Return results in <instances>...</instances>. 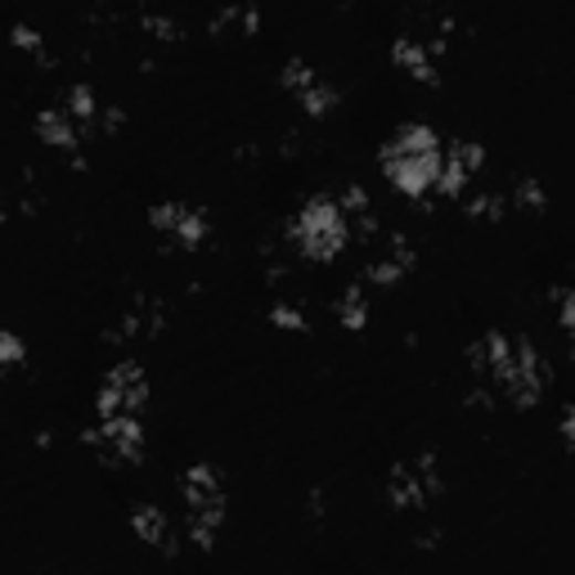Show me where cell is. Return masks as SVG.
Returning <instances> with one entry per match:
<instances>
[{"instance_id":"6da1fadb","label":"cell","mask_w":575,"mask_h":575,"mask_svg":"<svg viewBox=\"0 0 575 575\" xmlns=\"http://www.w3.org/2000/svg\"><path fill=\"white\" fill-rule=\"evenodd\" d=\"M378 163H383V176L391 180V189H400L409 198H431L441 180V167H446V144L427 122H405L387 135Z\"/></svg>"},{"instance_id":"7a4b0ae2","label":"cell","mask_w":575,"mask_h":575,"mask_svg":"<svg viewBox=\"0 0 575 575\" xmlns=\"http://www.w3.org/2000/svg\"><path fill=\"white\" fill-rule=\"evenodd\" d=\"M180 499H185V522L180 535L198 548L216 544V531L226 522V477L216 463H194L180 472Z\"/></svg>"},{"instance_id":"3957f363","label":"cell","mask_w":575,"mask_h":575,"mask_svg":"<svg viewBox=\"0 0 575 575\" xmlns=\"http://www.w3.org/2000/svg\"><path fill=\"white\" fill-rule=\"evenodd\" d=\"M288 239H293L297 252L311 257V261H333L351 243V221H346L337 194L306 198L302 211L293 216V226H288Z\"/></svg>"},{"instance_id":"277c9868","label":"cell","mask_w":575,"mask_h":575,"mask_svg":"<svg viewBox=\"0 0 575 575\" xmlns=\"http://www.w3.org/2000/svg\"><path fill=\"white\" fill-rule=\"evenodd\" d=\"M144 405H149V374H144L139 359H117V365L104 374L100 396H95L100 418H122V414L139 418Z\"/></svg>"},{"instance_id":"5b68a950","label":"cell","mask_w":575,"mask_h":575,"mask_svg":"<svg viewBox=\"0 0 575 575\" xmlns=\"http://www.w3.org/2000/svg\"><path fill=\"white\" fill-rule=\"evenodd\" d=\"M82 441L104 459V463H135L144 454V422L135 414L122 418H100L82 431Z\"/></svg>"},{"instance_id":"8992f818","label":"cell","mask_w":575,"mask_h":575,"mask_svg":"<svg viewBox=\"0 0 575 575\" xmlns=\"http://www.w3.org/2000/svg\"><path fill=\"white\" fill-rule=\"evenodd\" d=\"M414 270V243L400 230H383L378 239L365 243V261H359V279L374 288H391Z\"/></svg>"},{"instance_id":"52a82bcc","label":"cell","mask_w":575,"mask_h":575,"mask_svg":"<svg viewBox=\"0 0 575 575\" xmlns=\"http://www.w3.org/2000/svg\"><path fill=\"white\" fill-rule=\"evenodd\" d=\"M441 490V472H437V459L431 454H418L409 463H396L387 472V494L396 509H427L431 499Z\"/></svg>"},{"instance_id":"ba28073f","label":"cell","mask_w":575,"mask_h":575,"mask_svg":"<svg viewBox=\"0 0 575 575\" xmlns=\"http://www.w3.org/2000/svg\"><path fill=\"white\" fill-rule=\"evenodd\" d=\"M149 226H154L158 234H167L171 243H180V248H198V243H207V234H211L207 211L194 207V202H176V198L149 207Z\"/></svg>"},{"instance_id":"9c48e42d","label":"cell","mask_w":575,"mask_h":575,"mask_svg":"<svg viewBox=\"0 0 575 575\" xmlns=\"http://www.w3.org/2000/svg\"><path fill=\"white\" fill-rule=\"evenodd\" d=\"M441 50H446V41H431L422 32H400L391 41V63L418 82H437L441 77Z\"/></svg>"},{"instance_id":"30bf717a","label":"cell","mask_w":575,"mask_h":575,"mask_svg":"<svg viewBox=\"0 0 575 575\" xmlns=\"http://www.w3.org/2000/svg\"><path fill=\"white\" fill-rule=\"evenodd\" d=\"M82 130H86V126H82L77 117H72L63 104H50V108L36 113V135H41L45 144H54V149L72 154L77 163H82V139H86Z\"/></svg>"},{"instance_id":"8fae6325","label":"cell","mask_w":575,"mask_h":575,"mask_svg":"<svg viewBox=\"0 0 575 575\" xmlns=\"http://www.w3.org/2000/svg\"><path fill=\"white\" fill-rule=\"evenodd\" d=\"M130 526H135V535L149 544V548H163V553L180 548L176 522L167 518V509H158V503H135V509H130Z\"/></svg>"},{"instance_id":"7c38bea8","label":"cell","mask_w":575,"mask_h":575,"mask_svg":"<svg viewBox=\"0 0 575 575\" xmlns=\"http://www.w3.org/2000/svg\"><path fill=\"white\" fill-rule=\"evenodd\" d=\"M163 328V302L158 297H139L122 320H117V328L108 333L113 342H139V337H154Z\"/></svg>"},{"instance_id":"4fadbf2b","label":"cell","mask_w":575,"mask_h":575,"mask_svg":"<svg viewBox=\"0 0 575 575\" xmlns=\"http://www.w3.org/2000/svg\"><path fill=\"white\" fill-rule=\"evenodd\" d=\"M333 315H337L342 328H365L369 324V283L365 279L346 283L342 293L333 297Z\"/></svg>"},{"instance_id":"5bb4252c","label":"cell","mask_w":575,"mask_h":575,"mask_svg":"<svg viewBox=\"0 0 575 575\" xmlns=\"http://www.w3.org/2000/svg\"><path fill=\"white\" fill-rule=\"evenodd\" d=\"M509 207H518V211H544V207H548V194H544V185H540L535 176H518V180L509 185Z\"/></svg>"},{"instance_id":"9a60e30c","label":"cell","mask_w":575,"mask_h":575,"mask_svg":"<svg viewBox=\"0 0 575 575\" xmlns=\"http://www.w3.org/2000/svg\"><path fill=\"white\" fill-rule=\"evenodd\" d=\"M139 23H144V32L158 36V41H176V36H185V23H180L176 14H167V10H158V6L139 10Z\"/></svg>"},{"instance_id":"2e32d148","label":"cell","mask_w":575,"mask_h":575,"mask_svg":"<svg viewBox=\"0 0 575 575\" xmlns=\"http://www.w3.org/2000/svg\"><path fill=\"white\" fill-rule=\"evenodd\" d=\"M320 77H324V72H320L315 63H306V59H288V63H283V86L293 91L297 100H302V95H306V91H311Z\"/></svg>"},{"instance_id":"e0dca14e","label":"cell","mask_w":575,"mask_h":575,"mask_svg":"<svg viewBox=\"0 0 575 575\" xmlns=\"http://www.w3.org/2000/svg\"><path fill=\"white\" fill-rule=\"evenodd\" d=\"M23 355H28V346H23L19 328H0V365H6V369H19Z\"/></svg>"},{"instance_id":"ac0fdd59","label":"cell","mask_w":575,"mask_h":575,"mask_svg":"<svg viewBox=\"0 0 575 575\" xmlns=\"http://www.w3.org/2000/svg\"><path fill=\"white\" fill-rule=\"evenodd\" d=\"M270 320H274L279 328H293V333H297V328H306V315H302V306H297V302H283V297L270 306Z\"/></svg>"},{"instance_id":"d6986e66","label":"cell","mask_w":575,"mask_h":575,"mask_svg":"<svg viewBox=\"0 0 575 575\" xmlns=\"http://www.w3.org/2000/svg\"><path fill=\"white\" fill-rule=\"evenodd\" d=\"M14 45H23V50H36V54H41L45 36H41L36 28H28V23H19V28H14Z\"/></svg>"},{"instance_id":"ffe728a7","label":"cell","mask_w":575,"mask_h":575,"mask_svg":"<svg viewBox=\"0 0 575 575\" xmlns=\"http://www.w3.org/2000/svg\"><path fill=\"white\" fill-rule=\"evenodd\" d=\"M122 122H126V113H122L117 104H104V108H100V117H95V130H117Z\"/></svg>"},{"instance_id":"44dd1931","label":"cell","mask_w":575,"mask_h":575,"mask_svg":"<svg viewBox=\"0 0 575 575\" xmlns=\"http://www.w3.org/2000/svg\"><path fill=\"white\" fill-rule=\"evenodd\" d=\"M562 328H566V337H571V351H575V288L562 297Z\"/></svg>"},{"instance_id":"7402d4cb","label":"cell","mask_w":575,"mask_h":575,"mask_svg":"<svg viewBox=\"0 0 575 575\" xmlns=\"http://www.w3.org/2000/svg\"><path fill=\"white\" fill-rule=\"evenodd\" d=\"M562 431H566V441L575 446V400L566 405V414H562Z\"/></svg>"}]
</instances>
